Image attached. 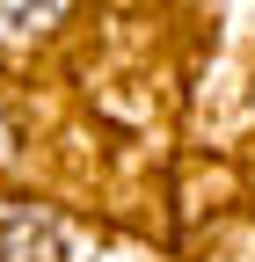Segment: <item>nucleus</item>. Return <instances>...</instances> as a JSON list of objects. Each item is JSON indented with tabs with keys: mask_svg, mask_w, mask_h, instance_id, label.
Masks as SVG:
<instances>
[{
	"mask_svg": "<svg viewBox=\"0 0 255 262\" xmlns=\"http://www.w3.org/2000/svg\"><path fill=\"white\" fill-rule=\"evenodd\" d=\"M0 262H80V248L51 211L22 204V196H0Z\"/></svg>",
	"mask_w": 255,
	"mask_h": 262,
	"instance_id": "nucleus-1",
	"label": "nucleus"
},
{
	"mask_svg": "<svg viewBox=\"0 0 255 262\" xmlns=\"http://www.w3.org/2000/svg\"><path fill=\"white\" fill-rule=\"evenodd\" d=\"M15 153V124H8V110H0V160Z\"/></svg>",
	"mask_w": 255,
	"mask_h": 262,
	"instance_id": "nucleus-3",
	"label": "nucleus"
},
{
	"mask_svg": "<svg viewBox=\"0 0 255 262\" xmlns=\"http://www.w3.org/2000/svg\"><path fill=\"white\" fill-rule=\"evenodd\" d=\"M66 15V0H0V37H37Z\"/></svg>",
	"mask_w": 255,
	"mask_h": 262,
	"instance_id": "nucleus-2",
	"label": "nucleus"
}]
</instances>
